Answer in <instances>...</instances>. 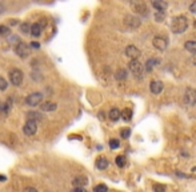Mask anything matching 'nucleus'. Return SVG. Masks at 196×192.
Masks as SVG:
<instances>
[{"label": "nucleus", "instance_id": "2f4dec72", "mask_svg": "<svg viewBox=\"0 0 196 192\" xmlns=\"http://www.w3.org/2000/svg\"><path fill=\"white\" fill-rule=\"evenodd\" d=\"M161 19H164V11H159V12L156 13V20H158V21H160Z\"/></svg>", "mask_w": 196, "mask_h": 192}, {"label": "nucleus", "instance_id": "f03ea898", "mask_svg": "<svg viewBox=\"0 0 196 192\" xmlns=\"http://www.w3.org/2000/svg\"><path fill=\"white\" fill-rule=\"evenodd\" d=\"M23 79H24V75H23V71L19 70V68H13L10 72V82L12 83L15 87H19V85L23 83Z\"/></svg>", "mask_w": 196, "mask_h": 192}, {"label": "nucleus", "instance_id": "39448f33", "mask_svg": "<svg viewBox=\"0 0 196 192\" xmlns=\"http://www.w3.org/2000/svg\"><path fill=\"white\" fill-rule=\"evenodd\" d=\"M131 8H132L136 13L147 15V5L143 0H131Z\"/></svg>", "mask_w": 196, "mask_h": 192}, {"label": "nucleus", "instance_id": "e433bc0d", "mask_svg": "<svg viewBox=\"0 0 196 192\" xmlns=\"http://www.w3.org/2000/svg\"><path fill=\"white\" fill-rule=\"evenodd\" d=\"M16 24H18V20H15V19L10 20V25H16Z\"/></svg>", "mask_w": 196, "mask_h": 192}, {"label": "nucleus", "instance_id": "4be33fe9", "mask_svg": "<svg viewBox=\"0 0 196 192\" xmlns=\"http://www.w3.org/2000/svg\"><path fill=\"white\" fill-rule=\"evenodd\" d=\"M116 165L120 168H123L124 165H126V156H123V155H119V156H116V160H115Z\"/></svg>", "mask_w": 196, "mask_h": 192}, {"label": "nucleus", "instance_id": "a878e982", "mask_svg": "<svg viewBox=\"0 0 196 192\" xmlns=\"http://www.w3.org/2000/svg\"><path fill=\"white\" fill-rule=\"evenodd\" d=\"M93 192H108V187L106 184H98L93 188Z\"/></svg>", "mask_w": 196, "mask_h": 192}, {"label": "nucleus", "instance_id": "7c9ffc66", "mask_svg": "<svg viewBox=\"0 0 196 192\" xmlns=\"http://www.w3.org/2000/svg\"><path fill=\"white\" fill-rule=\"evenodd\" d=\"M7 87H8L7 80H5L4 77L0 76V91H5V90H7Z\"/></svg>", "mask_w": 196, "mask_h": 192}, {"label": "nucleus", "instance_id": "2eb2a0df", "mask_svg": "<svg viewBox=\"0 0 196 192\" xmlns=\"http://www.w3.org/2000/svg\"><path fill=\"white\" fill-rule=\"evenodd\" d=\"M152 7L158 11H164L167 8V3L164 0H152Z\"/></svg>", "mask_w": 196, "mask_h": 192}, {"label": "nucleus", "instance_id": "5701e85b", "mask_svg": "<svg viewBox=\"0 0 196 192\" xmlns=\"http://www.w3.org/2000/svg\"><path fill=\"white\" fill-rule=\"evenodd\" d=\"M115 77H116V80H124L127 77V71L123 70V68H120V70H118Z\"/></svg>", "mask_w": 196, "mask_h": 192}, {"label": "nucleus", "instance_id": "9d476101", "mask_svg": "<svg viewBox=\"0 0 196 192\" xmlns=\"http://www.w3.org/2000/svg\"><path fill=\"white\" fill-rule=\"evenodd\" d=\"M126 55L128 56V58H131V60H133V59H138L139 56L141 55V52L135 45H128V47L126 48Z\"/></svg>", "mask_w": 196, "mask_h": 192}, {"label": "nucleus", "instance_id": "20e7f679", "mask_svg": "<svg viewBox=\"0 0 196 192\" xmlns=\"http://www.w3.org/2000/svg\"><path fill=\"white\" fill-rule=\"evenodd\" d=\"M41 102H43V95L40 92H33L31 95H28L27 99H25V103L31 107H36V105L41 104Z\"/></svg>", "mask_w": 196, "mask_h": 192}, {"label": "nucleus", "instance_id": "393cba45", "mask_svg": "<svg viewBox=\"0 0 196 192\" xmlns=\"http://www.w3.org/2000/svg\"><path fill=\"white\" fill-rule=\"evenodd\" d=\"M11 31L10 28L7 27V25H0V35L3 36V38H7V36H10Z\"/></svg>", "mask_w": 196, "mask_h": 192}, {"label": "nucleus", "instance_id": "c9c22d12", "mask_svg": "<svg viewBox=\"0 0 196 192\" xmlns=\"http://www.w3.org/2000/svg\"><path fill=\"white\" fill-rule=\"evenodd\" d=\"M31 47H33V48H40V43L32 42V43H31Z\"/></svg>", "mask_w": 196, "mask_h": 192}, {"label": "nucleus", "instance_id": "f704fd0d", "mask_svg": "<svg viewBox=\"0 0 196 192\" xmlns=\"http://www.w3.org/2000/svg\"><path fill=\"white\" fill-rule=\"evenodd\" d=\"M72 192H87V191L84 190L83 187H75V188L72 190Z\"/></svg>", "mask_w": 196, "mask_h": 192}, {"label": "nucleus", "instance_id": "72a5a7b5", "mask_svg": "<svg viewBox=\"0 0 196 192\" xmlns=\"http://www.w3.org/2000/svg\"><path fill=\"white\" fill-rule=\"evenodd\" d=\"M23 192H38V190L33 188V187H27V188H24V191Z\"/></svg>", "mask_w": 196, "mask_h": 192}, {"label": "nucleus", "instance_id": "ea45409f", "mask_svg": "<svg viewBox=\"0 0 196 192\" xmlns=\"http://www.w3.org/2000/svg\"><path fill=\"white\" fill-rule=\"evenodd\" d=\"M0 180H1V182H5V176H1V175H0Z\"/></svg>", "mask_w": 196, "mask_h": 192}, {"label": "nucleus", "instance_id": "bb28decb", "mask_svg": "<svg viewBox=\"0 0 196 192\" xmlns=\"http://www.w3.org/2000/svg\"><path fill=\"white\" fill-rule=\"evenodd\" d=\"M152 188H153V192H164L166 191V185L159 184V183H155Z\"/></svg>", "mask_w": 196, "mask_h": 192}, {"label": "nucleus", "instance_id": "a211bd4d", "mask_svg": "<svg viewBox=\"0 0 196 192\" xmlns=\"http://www.w3.org/2000/svg\"><path fill=\"white\" fill-rule=\"evenodd\" d=\"M108 116H109V119L112 120V122H118V120L121 117V112L118 110V108H112V110L109 111Z\"/></svg>", "mask_w": 196, "mask_h": 192}, {"label": "nucleus", "instance_id": "b1692460", "mask_svg": "<svg viewBox=\"0 0 196 192\" xmlns=\"http://www.w3.org/2000/svg\"><path fill=\"white\" fill-rule=\"evenodd\" d=\"M20 31L24 35H27V33H30L31 32V27H30V23H27V21H24V23H21L20 24Z\"/></svg>", "mask_w": 196, "mask_h": 192}, {"label": "nucleus", "instance_id": "412c9836", "mask_svg": "<svg viewBox=\"0 0 196 192\" xmlns=\"http://www.w3.org/2000/svg\"><path fill=\"white\" fill-rule=\"evenodd\" d=\"M121 117H123L124 122H129L132 119V110L131 108H126V110L121 111Z\"/></svg>", "mask_w": 196, "mask_h": 192}, {"label": "nucleus", "instance_id": "a19ab883", "mask_svg": "<svg viewBox=\"0 0 196 192\" xmlns=\"http://www.w3.org/2000/svg\"><path fill=\"white\" fill-rule=\"evenodd\" d=\"M194 27H195V28H196V21H195V23H194Z\"/></svg>", "mask_w": 196, "mask_h": 192}, {"label": "nucleus", "instance_id": "58836bf2", "mask_svg": "<svg viewBox=\"0 0 196 192\" xmlns=\"http://www.w3.org/2000/svg\"><path fill=\"white\" fill-rule=\"evenodd\" d=\"M3 12H4V7L0 4V13H3Z\"/></svg>", "mask_w": 196, "mask_h": 192}, {"label": "nucleus", "instance_id": "4468645a", "mask_svg": "<svg viewBox=\"0 0 196 192\" xmlns=\"http://www.w3.org/2000/svg\"><path fill=\"white\" fill-rule=\"evenodd\" d=\"M40 110L44 111V112H50V111H55L56 110V104L51 102H45L40 104Z\"/></svg>", "mask_w": 196, "mask_h": 192}, {"label": "nucleus", "instance_id": "473e14b6", "mask_svg": "<svg viewBox=\"0 0 196 192\" xmlns=\"http://www.w3.org/2000/svg\"><path fill=\"white\" fill-rule=\"evenodd\" d=\"M189 11H191L192 13H196V1H194L191 5H189Z\"/></svg>", "mask_w": 196, "mask_h": 192}, {"label": "nucleus", "instance_id": "f257e3e1", "mask_svg": "<svg viewBox=\"0 0 196 192\" xmlns=\"http://www.w3.org/2000/svg\"><path fill=\"white\" fill-rule=\"evenodd\" d=\"M188 27V21H187V18L183 15L180 16H176L172 20V24H171V30L174 33H183L184 31L187 30Z\"/></svg>", "mask_w": 196, "mask_h": 192}, {"label": "nucleus", "instance_id": "6ab92c4d", "mask_svg": "<svg viewBox=\"0 0 196 192\" xmlns=\"http://www.w3.org/2000/svg\"><path fill=\"white\" fill-rule=\"evenodd\" d=\"M96 167H98L99 170H106V168L108 167V160H107L106 157H98V160H96Z\"/></svg>", "mask_w": 196, "mask_h": 192}, {"label": "nucleus", "instance_id": "c756f323", "mask_svg": "<svg viewBox=\"0 0 196 192\" xmlns=\"http://www.w3.org/2000/svg\"><path fill=\"white\" fill-rule=\"evenodd\" d=\"M120 135H121V137H123V139H128V137L131 136V128H123V130H121V132H120Z\"/></svg>", "mask_w": 196, "mask_h": 192}, {"label": "nucleus", "instance_id": "4c0bfd02", "mask_svg": "<svg viewBox=\"0 0 196 192\" xmlns=\"http://www.w3.org/2000/svg\"><path fill=\"white\" fill-rule=\"evenodd\" d=\"M191 63H192V64H194V65H196V53H195V56H192Z\"/></svg>", "mask_w": 196, "mask_h": 192}, {"label": "nucleus", "instance_id": "1a4fd4ad", "mask_svg": "<svg viewBox=\"0 0 196 192\" xmlns=\"http://www.w3.org/2000/svg\"><path fill=\"white\" fill-rule=\"evenodd\" d=\"M152 43H153V47H155L156 50H159V51H164L167 48V45H168L167 39L161 38V36H156V38H153Z\"/></svg>", "mask_w": 196, "mask_h": 192}, {"label": "nucleus", "instance_id": "f8f14e48", "mask_svg": "<svg viewBox=\"0 0 196 192\" xmlns=\"http://www.w3.org/2000/svg\"><path fill=\"white\" fill-rule=\"evenodd\" d=\"M126 24L129 25L131 28H138L140 25V19L135 18V16H126Z\"/></svg>", "mask_w": 196, "mask_h": 192}, {"label": "nucleus", "instance_id": "9b49d317", "mask_svg": "<svg viewBox=\"0 0 196 192\" xmlns=\"http://www.w3.org/2000/svg\"><path fill=\"white\" fill-rule=\"evenodd\" d=\"M149 91H151L152 93H155V95H159V93L163 91V83L159 82V80H153V82H151V84H149Z\"/></svg>", "mask_w": 196, "mask_h": 192}, {"label": "nucleus", "instance_id": "423d86ee", "mask_svg": "<svg viewBox=\"0 0 196 192\" xmlns=\"http://www.w3.org/2000/svg\"><path fill=\"white\" fill-rule=\"evenodd\" d=\"M15 53L23 59L27 58V56L30 55V47H28V44L27 43H23V42L18 43L15 47Z\"/></svg>", "mask_w": 196, "mask_h": 192}, {"label": "nucleus", "instance_id": "c85d7f7f", "mask_svg": "<svg viewBox=\"0 0 196 192\" xmlns=\"http://www.w3.org/2000/svg\"><path fill=\"white\" fill-rule=\"evenodd\" d=\"M119 145H120V142H119L118 139H111V140H109V147L112 148V150H116V148H119Z\"/></svg>", "mask_w": 196, "mask_h": 192}, {"label": "nucleus", "instance_id": "6e6552de", "mask_svg": "<svg viewBox=\"0 0 196 192\" xmlns=\"http://www.w3.org/2000/svg\"><path fill=\"white\" fill-rule=\"evenodd\" d=\"M184 103L188 105H195L196 104V91L192 88H187L186 93H184Z\"/></svg>", "mask_w": 196, "mask_h": 192}, {"label": "nucleus", "instance_id": "7ed1b4c3", "mask_svg": "<svg viewBox=\"0 0 196 192\" xmlns=\"http://www.w3.org/2000/svg\"><path fill=\"white\" fill-rule=\"evenodd\" d=\"M128 68H129L131 72H132L136 77H140L141 75H143V64H141L140 62H138V59L129 60Z\"/></svg>", "mask_w": 196, "mask_h": 192}, {"label": "nucleus", "instance_id": "cd10ccee", "mask_svg": "<svg viewBox=\"0 0 196 192\" xmlns=\"http://www.w3.org/2000/svg\"><path fill=\"white\" fill-rule=\"evenodd\" d=\"M156 60H153V59H148L147 60V63H146V71L147 72H151L152 71V68H153V63H155Z\"/></svg>", "mask_w": 196, "mask_h": 192}, {"label": "nucleus", "instance_id": "dca6fc26", "mask_svg": "<svg viewBox=\"0 0 196 192\" xmlns=\"http://www.w3.org/2000/svg\"><path fill=\"white\" fill-rule=\"evenodd\" d=\"M87 183H88V180H87L86 176H78V177H75V179H73L72 184L75 185V187H84Z\"/></svg>", "mask_w": 196, "mask_h": 192}, {"label": "nucleus", "instance_id": "f3484780", "mask_svg": "<svg viewBox=\"0 0 196 192\" xmlns=\"http://www.w3.org/2000/svg\"><path fill=\"white\" fill-rule=\"evenodd\" d=\"M28 120H33V122H40L43 120V115L40 112H35V111H31V112L27 113Z\"/></svg>", "mask_w": 196, "mask_h": 192}, {"label": "nucleus", "instance_id": "ddd939ff", "mask_svg": "<svg viewBox=\"0 0 196 192\" xmlns=\"http://www.w3.org/2000/svg\"><path fill=\"white\" fill-rule=\"evenodd\" d=\"M41 31H43V27H41L39 23H35V24L31 25V35L33 38H38V36L41 35Z\"/></svg>", "mask_w": 196, "mask_h": 192}, {"label": "nucleus", "instance_id": "aec40b11", "mask_svg": "<svg viewBox=\"0 0 196 192\" xmlns=\"http://www.w3.org/2000/svg\"><path fill=\"white\" fill-rule=\"evenodd\" d=\"M186 50L188 51V52L191 53H196V42H194V40H188V42L186 43Z\"/></svg>", "mask_w": 196, "mask_h": 192}, {"label": "nucleus", "instance_id": "0eeeda50", "mask_svg": "<svg viewBox=\"0 0 196 192\" xmlns=\"http://www.w3.org/2000/svg\"><path fill=\"white\" fill-rule=\"evenodd\" d=\"M36 131H38V124H36V122H33V120H27V123H25L24 127H23V132L27 135V136H32V135L36 133Z\"/></svg>", "mask_w": 196, "mask_h": 192}]
</instances>
